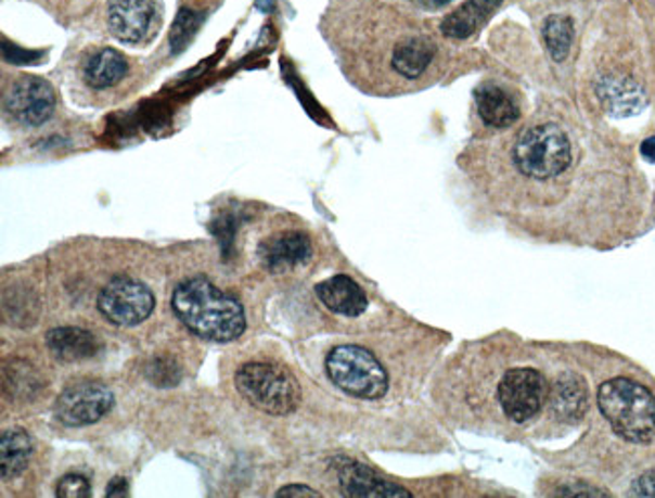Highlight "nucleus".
<instances>
[{"instance_id":"16","label":"nucleus","mask_w":655,"mask_h":498,"mask_svg":"<svg viewBox=\"0 0 655 498\" xmlns=\"http://www.w3.org/2000/svg\"><path fill=\"white\" fill-rule=\"evenodd\" d=\"M33 455V442L25 430H7L0 438V474L2 481L23 474Z\"/></svg>"},{"instance_id":"15","label":"nucleus","mask_w":655,"mask_h":498,"mask_svg":"<svg viewBox=\"0 0 655 498\" xmlns=\"http://www.w3.org/2000/svg\"><path fill=\"white\" fill-rule=\"evenodd\" d=\"M500 0H468L464 2L452 15L446 16L442 23V33L452 39H466L480 29L499 9Z\"/></svg>"},{"instance_id":"11","label":"nucleus","mask_w":655,"mask_h":498,"mask_svg":"<svg viewBox=\"0 0 655 498\" xmlns=\"http://www.w3.org/2000/svg\"><path fill=\"white\" fill-rule=\"evenodd\" d=\"M311 241L303 232H283L258 246V258L272 272L291 271L311 258Z\"/></svg>"},{"instance_id":"5","label":"nucleus","mask_w":655,"mask_h":498,"mask_svg":"<svg viewBox=\"0 0 655 498\" xmlns=\"http://www.w3.org/2000/svg\"><path fill=\"white\" fill-rule=\"evenodd\" d=\"M518 170L535 180H549L569 168L570 142L558 126L544 124L527 129L514 145Z\"/></svg>"},{"instance_id":"21","label":"nucleus","mask_w":655,"mask_h":498,"mask_svg":"<svg viewBox=\"0 0 655 498\" xmlns=\"http://www.w3.org/2000/svg\"><path fill=\"white\" fill-rule=\"evenodd\" d=\"M432 58H434V44L424 37H415V39H408L406 43L399 44L391 63L399 75H403L408 79H415L426 72L427 65L432 63Z\"/></svg>"},{"instance_id":"6","label":"nucleus","mask_w":655,"mask_h":498,"mask_svg":"<svg viewBox=\"0 0 655 498\" xmlns=\"http://www.w3.org/2000/svg\"><path fill=\"white\" fill-rule=\"evenodd\" d=\"M98 307L101 315L117 328H136L152 315L156 299L150 286L119 274L101 289Z\"/></svg>"},{"instance_id":"8","label":"nucleus","mask_w":655,"mask_h":498,"mask_svg":"<svg viewBox=\"0 0 655 498\" xmlns=\"http://www.w3.org/2000/svg\"><path fill=\"white\" fill-rule=\"evenodd\" d=\"M114 406V394L95 382L69 385L55 404V418L72 427L89 426L100 422Z\"/></svg>"},{"instance_id":"28","label":"nucleus","mask_w":655,"mask_h":498,"mask_svg":"<svg viewBox=\"0 0 655 498\" xmlns=\"http://www.w3.org/2000/svg\"><path fill=\"white\" fill-rule=\"evenodd\" d=\"M641 154H643V157H647L650 162H655V138H650V140L643 142Z\"/></svg>"},{"instance_id":"23","label":"nucleus","mask_w":655,"mask_h":498,"mask_svg":"<svg viewBox=\"0 0 655 498\" xmlns=\"http://www.w3.org/2000/svg\"><path fill=\"white\" fill-rule=\"evenodd\" d=\"M198 25V16L194 15V13H190V11H182V13L178 15V21H176V25H174L170 37V43L174 44L176 51H182V47L190 41V37L196 33Z\"/></svg>"},{"instance_id":"7","label":"nucleus","mask_w":655,"mask_h":498,"mask_svg":"<svg viewBox=\"0 0 655 498\" xmlns=\"http://www.w3.org/2000/svg\"><path fill=\"white\" fill-rule=\"evenodd\" d=\"M549 384L541 371L516 368L506 371L499 384V401L509 420L523 424L541 412Z\"/></svg>"},{"instance_id":"22","label":"nucleus","mask_w":655,"mask_h":498,"mask_svg":"<svg viewBox=\"0 0 655 498\" xmlns=\"http://www.w3.org/2000/svg\"><path fill=\"white\" fill-rule=\"evenodd\" d=\"M542 35H544V43L553 59L563 61L569 55L570 43H573V23L567 16H551L544 25Z\"/></svg>"},{"instance_id":"20","label":"nucleus","mask_w":655,"mask_h":498,"mask_svg":"<svg viewBox=\"0 0 655 498\" xmlns=\"http://www.w3.org/2000/svg\"><path fill=\"white\" fill-rule=\"evenodd\" d=\"M599 98L609 112L617 115H629L643 103L640 87L631 84L629 79H617V77L603 79L599 84Z\"/></svg>"},{"instance_id":"27","label":"nucleus","mask_w":655,"mask_h":498,"mask_svg":"<svg viewBox=\"0 0 655 498\" xmlns=\"http://www.w3.org/2000/svg\"><path fill=\"white\" fill-rule=\"evenodd\" d=\"M128 483L124 478H115L114 483L107 488V497H128Z\"/></svg>"},{"instance_id":"2","label":"nucleus","mask_w":655,"mask_h":498,"mask_svg":"<svg viewBox=\"0 0 655 498\" xmlns=\"http://www.w3.org/2000/svg\"><path fill=\"white\" fill-rule=\"evenodd\" d=\"M598 404L613 432L624 440L655 442V396L647 387L615 378L599 387Z\"/></svg>"},{"instance_id":"18","label":"nucleus","mask_w":655,"mask_h":498,"mask_svg":"<svg viewBox=\"0 0 655 498\" xmlns=\"http://www.w3.org/2000/svg\"><path fill=\"white\" fill-rule=\"evenodd\" d=\"M478 114L490 128H509L518 119V107L513 98L500 87H483L478 91Z\"/></svg>"},{"instance_id":"19","label":"nucleus","mask_w":655,"mask_h":498,"mask_svg":"<svg viewBox=\"0 0 655 498\" xmlns=\"http://www.w3.org/2000/svg\"><path fill=\"white\" fill-rule=\"evenodd\" d=\"M551 404L558 418L563 420H579L587 410V385L579 375H563L556 380Z\"/></svg>"},{"instance_id":"29","label":"nucleus","mask_w":655,"mask_h":498,"mask_svg":"<svg viewBox=\"0 0 655 498\" xmlns=\"http://www.w3.org/2000/svg\"><path fill=\"white\" fill-rule=\"evenodd\" d=\"M422 7H426V9H440L444 4H448L450 0H418Z\"/></svg>"},{"instance_id":"12","label":"nucleus","mask_w":655,"mask_h":498,"mask_svg":"<svg viewBox=\"0 0 655 498\" xmlns=\"http://www.w3.org/2000/svg\"><path fill=\"white\" fill-rule=\"evenodd\" d=\"M314 291H317V297L323 301V305L333 314L357 317V315L365 314V309H368L365 291L347 274H335L328 281L319 283Z\"/></svg>"},{"instance_id":"24","label":"nucleus","mask_w":655,"mask_h":498,"mask_svg":"<svg viewBox=\"0 0 655 498\" xmlns=\"http://www.w3.org/2000/svg\"><path fill=\"white\" fill-rule=\"evenodd\" d=\"M89 495H91V486L81 474H67L59 481L57 497L87 498Z\"/></svg>"},{"instance_id":"10","label":"nucleus","mask_w":655,"mask_h":498,"mask_svg":"<svg viewBox=\"0 0 655 498\" xmlns=\"http://www.w3.org/2000/svg\"><path fill=\"white\" fill-rule=\"evenodd\" d=\"M154 0H110L107 25L117 41L142 43L156 27Z\"/></svg>"},{"instance_id":"14","label":"nucleus","mask_w":655,"mask_h":498,"mask_svg":"<svg viewBox=\"0 0 655 498\" xmlns=\"http://www.w3.org/2000/svg\"><path fill=\"white\" fill-rule=\"evenodd\" d=\"M47 347L59 361H84L95 356L100 343L93 333L81 328H57L47 333Z\"/></svg>"},{"instance_id":"9","label":"nucleus","mask_w":655,"mask_h":498,"mask_svg":"<svg viewBox=\"0 0 655 498\" xmlns=\"http://www.w3.org/2000/svg\"><path fill=\"white\" fill-rule=\"evenodd\" d=\"M4 110L23 126H43L55 112V93L43 79L23 77L9 89Z\"/></svg>"},{"instance_id":"1","label":"nucleus","mask_w":655,"mask_h":498,"mask_svg":"<svg viewBox=\"0 0 655 498\" xmlns=\"http://www.w3.org/2000/svg\"><path fill=\"white\" fill-rule=\"evenodd\" d=\"M171 309L185 328L208 342H234L246 328L243 305L200 274L176 286Z\"/></svg>"},{"instance_id":"4","label":"nucleus","mask_w":655,"mask_h":498,"mask_svg":"<svg viewBox=\"0 0 655 498\" xmlns=\"http://www.w3.org/2000/svg\"><path fill=\"white\" fill-rule=\"evenodd\" d=\"M331 382L349 396L377 399L387 392V373L380 359L359 345H339L325 361Z\"/></svg>"},{"instance_id":"26","label":"nucleus","mask_w":655,"mask_h":498,"mask_svg":"<svg viewBox=\"0 0 655 498\" xmlns=\"http://www.w3.org/2000/svg\"><path fill=\"white\" fill-rule=\"evenodd\" d=\"M277 497H309V498H319L321 497V493L319 490H313V488H309V486H305V484H288L285 488H281L279 493H277Z\"/></svg>"},{"instance_id":"3","label":"nucleus","mask_w":655,"mask_h":498,"mask_svg":"<svg viewBox=\"0 0 655 498\" xmlns=\"http://www.w3.org/2000/svg\"><path fill=\"white\" fill-rule=\"evenodd\" d=\"M234 382L239 394L260 412L286 416L300 404L297 380L272 363H246L236 371Z\"/></svg>"},{"instance_id":"13","label":"nucleus","mask_w":655,"mask_h":498,"mask_svg":"<svg viewBox=\"0 0 655 498\" xmlns=\"http://www.w3.org/2000/svg\"><path fill=\"white\" fill-rule=\"evenodd\" d=\"M339 478H342L345 497H412L410 490L396 484L385 483L373 470L361 464H347L339 472Z\"/></svg>"},{"instance_id":"25","label":"nucleus","mask_w":655,"mask_h":498,"mask_svg":"<svg viewBox=\"0 0 655 498\" xmlns=\"http://www.w3.org/2000/svg\"><path fill=\"white\" fill-rule=\"evenodd\" d=\"M629 495L631 497H655V472L641 474L640 478L631 486Z\"/></svg>"},{"instance_id":"17","label":"nucleus","mask_w":655,"mask_h":498,"mask_svg":"<svg viewBox=\"0 0 655 498\" xmlns=\"http://www.w3.org/2000/svg\"><path fill=\"white\" fill-rule=\"evenodd\" d=\"M126 73L128 61L115 49H101L95 55H91L84 69L87 84L95 89L117 86L126 77Z\"/></svg>"}]
</instances>
